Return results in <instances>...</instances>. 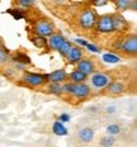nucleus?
I'll return each mask as SVG.
<instances>
[{"instance_id":"1","label":"nucleus","mask_w":137,"mask_h":147,"mask_svg":"<svg viewBox=\"0 0 137 147\" xmlns=\"http://www.w3.org/2000/svg\"><path fill=\"white\" fill-rule=\"evenodd\" d=\"M97 19H98V14H97V11L91 8H86L79 14L78 23L83 29L89 30V29H93L94 27H95Z\"/></svg>"},{"instance_id":"2","label":"nucleus","mask_w":137,"mask_h":147,"mask_svg":"<svg viewBox=\"0 0 137 147\" xmlns=\"http://www.w3.org/2000/svg\"><path fill=\"white\" fill-rule=\"evenodd\" d=\"M95 30L99 33H112L115 30L114 27V19H113V14H103L98 17L95 23Z\"/></svg>"},{"instance_id":"3","label":"nucleus","mask_w":137,"mask_h":147,"mask_svg":"<svg viewBox=\"0 0 137 147\" xmlns=\"http://www.w3.org/2000/svg\"><path fill=\"white\" fill-rule=\"evenodd\" d=\"M33 30H34L36 36L46 38V37H51L55 33V27L48 19H38L34 23Z\"/></svg>"},{"instance_id":"4","label":"nucleus","mask_w":137,"mask_h":147,"mask_svg":"<svg viewBox=\"0 0 137 147\" xmlns=\"http://www.w3.org/2000/svg\"><path fill=\"white\" fill-rule=\"evenodd\" d=\"M22 80L30 88H41L43 86L47 81V75L42 74H34V72H24Z\"/></svg>"},{"instance_id":"5","label":"nucleus","mask_w":137,"mask_h":147,"mask_svg":"<svg viewBox=\"0 0 137 147\" xmlns=\"http://www.w3.org/2000/svg\"><path fill=\"white\" fill-rule=\"evenodd\" d=\"M112 82V78L105 72H94L90 78L91 86L97 90H103Z\"/></svg>"},{"instance_id":"6","label":"nucleus","mask_w":137,"mask_h":147,"mask_svg":"<svg viewBox=\"0 0 137 147\" xmlns=\"http://www.w3.org/2000/svg\"><path fill=\"white\" fill-rule=\"evenodd\" d=\"M119 50L127 56H135L137 52V38L135 34L128 36L124 41H122V46Z\"/></svg>"},{"instance_id":"7","label":"nucleus","mask_w":137,"mask_h":147,"mask_svg":"<svg viewBox=\"0 0 137 147\" xmlns=\"http://www.w3.org/2000/svg\"><path fill=\"white\" fill-rule=\"evenodd\" d=\"M80 72H83L84 75L89 76V75H93L95 72V63H94L93 60L90 59H83L78 62V69Z\"/></svg>"},{"instance_id":"8","label":"nucleus","mask_w":137,"mask_h":147,"mask_svg":"<svg viewBox=\"0 0 137 147\" xmlns=\"http://www.w3.org/2000/svg\"><path fill=\"white\" fill-rule=\"evenodd\" d=\"M71 95L78 98V99H85V98H88L90 95V88L88 86L85 82H81V84H74Z\"/></svg>"},{"instance_id":"9","label":"nucleus","mask_w":137,"mask_h":147,"mask_svg":"<svg viewBox=\"0 0 137 147\" xmlns=\"http://www.w3.org/2000/svg\"><path fill=\"white\" fill-rule=\"evenodd\" d=\"M67 76L69 74L63 69L55 70V71L47 75V81H50V84H61V82L67 80Z\"/></svg>"},{"instance_id":"10","label":"nucleus","mask_w":137,"mask_h":147,"mask_svg":"<svg viewBox=\"0 0 137 147\" xmlns=\"http://www.w3.org/2000/svg\"><path fill=\"white\" fill-rule=\"evenodd\" d=\"M65 37H63L61 33H53L51 37H48L47 39V47L51 48L53 51H59V48L61 47V45L65 42Z\"/></svg>"},{"instance_id":"11","label":"nucleus","mask_w":137,"mask_h":147,"mask_svg":"<svg viewBox=\"0 0 137 147\" xmlns=\"http://www.w3.org/2000/svg\"><path fill=\"white\" fill-rule=\"evenodd\" d=\"M83 57H84L83 48H80L79 46H72L69 55L66 56V59H67L69 63H75V62H79L80 60H83Z\"/></svg>"},{"instance_id":"12","label":"nucleus","mask_w":137,"mask_h":147,"mask_svg":"<svg viewBox=\"0 0 137 147\" xmlns=\"http://www.w3.org/2000/svg\"><path fill=\"white\" fill-rule=\"evenodd\" d=\"M107 90V94L108 95H113V96H117V95H121L123 94L124 91V85L122 84L121 81H112L108 86L105 88Z\"/></svg>"},{"instance_id":"13","label":"nucleus","mask_w":137,"mask_h":147,"mask_svg":"<svg viewBox=\"0 0 137 147\" xmlns=\"http://www.w3.org/2000/svg\"><path fill=\"white\" fill-rule=\"evenodd\" d=\"M78 138L83 143H89L94 138V131L91 129V128H83V129L79 131Z\"/></svg>"},{"instance_id":"14","label":"nucleus","mask_w":137,"mask_h":147,"mask_svg":"<svg viewBox=\"0 0 137 147\" xmlns=\"http://www.w3.org/2000/svg\"><path fill=\"white\" fill-rule=\"evenodd\" d=\"M113 19H114V27L115 30L121 32V30H126L127 27H128V23L127 20L122 17L121 14H113Z\"/></svg>"},{"instance_id":"15","label":"nucleus","mask_w":137,"mask_h":147,"mask_svg":"<svg viewBox=\"0 0 137 147\" xmlns=\"http://www.w3.org/2000/svg\"><path fill=\"white\" fill-rule=\"evenodd\" d=\"M67 79H70V80H71L72 84H81V82L86 81L88 76L84 75L83 72H80L79 70H75V71L70 72V75L67 76Z\"/></svg>"},{"instance_id":"16","label":"nucleus","mask_w":137,"mask_h":147,"mask_svg":"<svg viewBox=\"0 0 137 147\" xmlns=\"http://www.w3.org/2000/svg\"><path fill=\"white\" fill-rule=\"evenodd\" d=\"M115 7L118 8V10H126L128 8H133L136 10V7H137V3L136 1H130V0H118L115 1Z\"/></svg>"},{"instance_id":"17","label":"nucleus","mask_w":137,"mask_h":147,"mask_svg":"<svg viewBox=\"0 0 137 147\" xmlns=\"http://www.w3.org/2000/svg\"><path fill=\"white\" fill-rule=\"evenodd\" d=\"M52 131H53L55 134H57V136H66V134H67V128H66L62 123H60L59 121L53 123Z\"/></svg>"},{"instance_id":"18","label":"nucleus","mask_w":137,"mask_h":147,"mask_svg":"<svg viewBox=\"0 0 137 147\" xmlns=\"http://www.w3.org/2000/svg\"><path fill=\"white\" fill-rule=\"evenodd\" d=\"M72 46H74V45H72L70 41H65L62 45H61V47L59 48V51H57V52H59L61 56L66 57V56L69 55V52H70V50H71Z\"/></svg>"},{"instance_id":"19","label":"nucleus","mask_w":137,"mask_h":147,"mask_svg":"<svg viewBox=\"0 0 137 147\" xmlns=\"http://www.w3.org/2000/svg\"><path fill=\"white\" fill-rule=\"evenodd\" d=\"M13 61L17 63H20V65H28V63H30V59L24 53H18L13 59Z\"/></svg>"},{"instance_id":"20","label":"nucleus","mask_w":137,"mask_h":147,"mask_svg":"<svg viewBox=\"0 0 137 147\" xmlns=\"http://www.w3.org/2000/svg\"><path fill=\"white\" fill-rule=\"evenodd\" d=\"M48 93L55 94V95H61V94H62V85L61 84H50L48 85Z\"/></svg>"},{"instance_id":"21","label":"nucleus","mask_w":137,"mask_h":147,"mask_svg":"<svg viewBox=\"0 0 137 147\" xmlns=\"http://www.w3.org/2000/svg\"><path fill=\"white\" fill-rule=\"evenodd\" d=\"M119 132H121V127L118 124H109L108 127H107V133H108V136L113 137Z\"/></svg>"},{"instance_id":"22","label":"nucleus","mask_w":137,"mask_h":147,"mask_svg":"<svg viewBox=\"0 0 137 147\" xmlns=\"http://www.w3.org/2000/svg\"><path fill=\"white\" fill-rule=\"evenodd\" d=\"M114 145V138L112 136H105L100 140V146L102 147H112Z\"/></svg>"},{"instance_id":"23","label":"nucleus","mask_w":137,"mask_h":147,"mask_svg":"<svg viewBox=\"0 0 137 147\" xmlns=\"http://www.w3.org/2000/svg\"><path fill=\"white\" fill-rule=\"evenodd\" d=\"M103 60L105 61V62H109V63H117V62H119V57L118 56H115V55L113 53H105L104 56H103Z\"/></svg>"},{"instance_id":"24","label":"nucleus","mask_w":137,"mask_h":147,"mask_svg":"<svg viewBox=\"0 0 137 147\" xmlns=\"http://www.w3.org/2000/svg\"><path fill=\"white\" fill-rule=\"evenodd\" d=\"M33 43H34L36 46H38V47H46V46H47V39L36 36L34 38H33Z\"/></svg>"},{"instance_id":"25","label":"nucleus","mask_w":137,"mask_h":147,"mask_svg":"<svg viewBox=\"0 0 137 147\" xmlns=\"http://www.w3.org/2000/svg\"><path fill=\"white\" fill-rule=\"evenodd\" d=\"M72 86H74V84H72V82H66V84H63L62 85V93L67 94V95H71Z\"/></svg>"},{"instance_id":"26","label":"nucleus","mask_w":137,"mask_h":147,"mask_svg":"<svg viewBox=\"0 0 137 147\" xmlns=\"http://www.w3.org/2000/svg\"><path fill=\"white\" fill-rule=\"evenodd\" d=\"M9 61V56H8V52L5 50L0 51V65H5Z\"/></svg>"},{"instance_id":"27","label":"nucleus","mask_w":137,"mask_h":147,"mask_svg":"<svg viewBox=\"0 0 137 147\" xmlns=\"http://www.w3.org/2000/svg\"><path fill=\"white\" fill-rule=\"evenodd\" d=\"M19 7H26V8H29L32 7L33 4H34V1H32V0H27V1H24V0H19V1L17 3Z\"/></svg>"},{"instance_id":"28","label":"nucleus","mask_w":137,"mask_h":147,"mask_svg":"<svg viewBox=\"0 0 137 147\" xmlns=\"http://www.w3.org/2000/svg\"><path fill=\"white\" fill-rule=\"evenodd\" d=\"M10 13L14 15L15 19H22V18H23V13L20 10H18V9H11Z\"/></svg>"},{"instance_id":"29","label":"nucleus","mask_w":137,"mask_h":147,"mask_svg":"<svg viewBox=\"0 0 137 147\" xmlns=\"http://www.w3.org/2000/svg\"><path fill=\"white\" fill-rule=\"evenodd\" d=\"M74 41H75V43H76V45L80 46V48H81V47H86V45L89 43V42L85 41V39H83V38H75Z\"/></svg>"},{"instance_id":"30","label":"nucleus","mask_w":137,"mask_h":147,"mask_svg":"<svg viewBox=\"0 0 137 147\" xmlns=\"http://www.w3.org/2000/svg\"><path fill=\"white\" fill-rule=\"evenodd\" d=\"M60 123H66V122H70V115L69 114H61L60 115V119H59Z\"/></svg>"},{"instance_id":"31","label":"nucleus","mask_w":137,"mask_h":147,"mask_svg":"<svg viewBox=\"0 0 137 147\" xmlns=\"http://www.w3.org/2000/svg\"><path fill=\"white\" fill-rule=\"evenodd\" d=\"M86 48L88 50H89L90 52H100V50L98 47H97V46H94V45H91V43H88L86 45Z\"/></svg>"},{"instance_id":"32","label":"nucleus","mask_w":137,"mask_h":147,"mask_svg":"<svg viewBox=\"0 0 137 147\" xmlns=\"http://www.w3.org/2000/svg\"><path fill=\"white\" fill-rule=\"evenodd\" d=\"M15 67H17L18 70H24V65H20V63H17V65H15Z\"/></svg>"},{"instance_id":"33","label":"nucleus","mask_w":137,"mask_h":147,"mask_svg":"<svg viewBox=\"0 0 137 147\" xmlns=\"http://www.w3.org/2000/svg\"><path fill=\"white\" fill-rule=\"evenodd\" d=\"M3 50H4V46H3V42L0 41V51H3Z\"/></svg>"}]
</instances>
